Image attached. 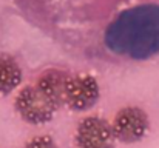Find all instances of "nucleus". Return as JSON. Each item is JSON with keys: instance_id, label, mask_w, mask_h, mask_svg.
I'll list each match as a JSON object with an SVG mask.
<instances>
[{"instance_id": "obj_1", "label": "nucleus", "mask_w": 159, "mask_h": 148, "mask_svg": "<svg viewBox=\"0 0 159 148\" xmlns=\"http://www.w3.org/2000/svg\"><path fill=\"white\" fill-rule=\"evenodd\" d=\"M104 43L113 54L131 60L159 54V5L142 3L119 12L107 25Z\"/></svg>"}, {"instance_id": "obj_2", "label": "nucleus", "mask_w": 159, "mask_h": 148, "mask_svg": "<svg viewBox=\"0 0 159 148\" xmlns=\"http://www.w3.org/2000/svg\"><path fill=\"white\" fill-rule=\"evenodd\" d=\"M19 116L31 125H43L53 120L56 105L36 85H28L19 91L14 100Z\"/></svg>"}, {"instance_id": "obj_3", "label": "nucleus", "mask_w": 159, "mask_h": 148, "mask_svg": "<svg viewBox=\"0 0 159 148\" xmlns=\"http://www.w3.org/2000/svg\"><path fill=\"white\" fill-rule=\"evenodd\" d=\"M111 127L117 141L124 144H136L147 136L150 119L142 108L125 106L117 111Z\"/></svg>"}, {"instance_id": "obj_4", "label": "nucleus", "mask_w": 159, "mask_h": 148, "mask_svg": "<svg viewBox=\"0 0 159 148\" xmlns=\"http://www.w3.org/2000/svg\"><path fill=\"white\" fill-rule=\"evenodd\" d=\"M116 136L111 123L99 116L84 117L76 130L77 148H114Z\"/></svg>"}, {"instance_id": "obj_5", "label": "nucleus", "mask_w": 159, "mask_h": 148, "mask_svg": "<svg viewBox=\"0 0 159 148\" xmlns=\"http://www.w3.org/2000/svg\"><path fill=\"white\" fill-rule=\"evenodd\" d=\"M101 90L98 80L90 74L71 76L65 91V105L73 111H87L99 100Z\"/></svg>"}, {"instance_id": "obj_6", "label": "nucleus", "mask_w": 159, "mask_h": 148, "mask_svg": "<svg viewBox=\"0 0 159 148\" xmlns=\"http://www.w3.org/2000/svg\"><path fill=\"white\" fill-rule=\"evenodd\" d=\"M70 77H71L70 73L59 70V68H51V70H47L40 74L36 87L59 110L62 105H65V91H66V85H68Z\"/></svg>"}, {"instance_id": "obj_7", "label": "nucleus", "mask_w": 159, "mask_h": 148, "mask_svg": "<svg viewBox=\"0 0 159 148\" xmlns=\"http://www.w3.org/2000/svg\"><path fill=\"white\" fill-rule=\"evenodd\" d=\"M22 82V70L11 56H0V96L9 94Z\"/></svg>"}, {"instance_id": "obj_8", "label": "nucleus", "mask_w": 159, "mask_h": 148, "mask_svg": "<svg viewBox=\"0 0 159 148\" xmlns=\"http://www.w3.org/2000/svg\"><path fill=\"white\" fill-rule=\"evenodd\" d=\"M23 148H59L57 144L54 142V139L51 136L42 134V136H36L33 139H30Z\"/></svg>"}]
</instances>
